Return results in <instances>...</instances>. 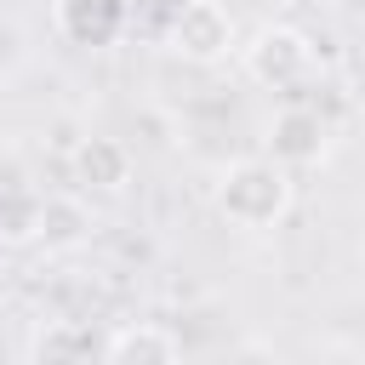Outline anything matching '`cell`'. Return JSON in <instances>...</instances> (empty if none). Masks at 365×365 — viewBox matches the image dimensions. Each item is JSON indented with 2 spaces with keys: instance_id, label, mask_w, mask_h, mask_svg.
Returning <instances> with one entry per match:
<instances>
[{
  "instance_id": "6da1fadb",
  "label": "cell",
  "mask_w": 365,
  "mask_h": 365,
  "mask_svg": "<svg viewBox=\"0 0 365 365\" xmlns=\"http://www.w3.org/2000/svg\"><path fill=\"white\" fill-rule=\"evenodd\" d=\"M217 211L234 228H274L291 211V177L279 160H234L217 177Z\"/></svg>"
},
{
  "instance_id": "7a4b0ae2",
  "label": "cell",
  "mask_w": 365,
  "mask_h": 365,
  "mask_svg": "<svg viewBox=\"0 0 365 365\" xmlns=\"http://www.w3.org/2000/svg\"><path fill=\"white\" fill-rule=\"evenodd\" d=\"M165 51L194 63V68H211L234 51V17L217 0H182L165 23Z\"/></svg>"
},
{
  "instance_id": "3957f363",
  "label": "cell",
  "mask_w": 365,
  "mask_h": 365,
  "mask_svg": "<svg viewBox=\"0 0 365 365\" xmlns=\"http://www.w3.org/2000/svg\"><path fill=\"white\" fill-rule=\"evenodd\" d=\"M308 68H314V40H308L302 29H291V23H268V29H257L251 46H245V74H251L257 86H268V91L302 86Z\"/></svg>"
},
{
  "instance_id": "277c9868",
  "label": "cell",
  "mask_w": 365,
  "mask_h": 365,
  "mask_svg": "<svg viewBox=\"0 0 365 365\" xmlns=\"http://www.w3.org/2000/svg\"><path fill=\"white\" fill-rule=\"evenodd\" d=\"M319 154H325V120L314 108H279L268 120V160L291 171V165H314Z\"/></svg>"
},
{
  "instance_id": "5b68a950",
  "label": "cell",
  "mask_w": 365,
  "mask_h": 365,
  "mask_svg": "<svg viewBox=\"0 0 365 365\" xmlns=\"http://www.w3.org/2000/svg\"><path fill=\"white\" fill-rule=\"evenodd\" d=\"M74 182L91 194H120L131 182V148L114 137H86L74 148Z\"/></svg>"
},
{
  "instance_id": "8992f818",
  "label": "cell",
  "mask_w": 365,
  "mask_h": 365,
  "mask_svg": "<svg viewBox=\"0 0 365 365\" xmlns=\"http://www.w3.org/2000/svg\"><path fill=\"white\" fill-rule=\"evenodd\" d=\"M57 29L74 46H108L125 29V0H57Z\"/></svg>"
},
{
  "instance_id": "52a82bcc",
  "label": "cell",
  "mask_w": 365,
  "mask_h": 365,
  "mask_svg": "<svg viewBox=\"0 0 365 365\" xmlns=\"http://www.w3.org/2000/svg\"><path fill=\"white\" fill-rule=\"evenodd\" d=\"M29 365H97V336L74 319H51L29 336Z\"/></svg>"
},
{
  "instance_id": "ba28073f",
  "label": "cell",
  "mask_w": 365,
  "mask_h": 365,
  "mask_svg": "<svg viewBox=\"0 0 365 365\" xmlns=\"http://www.w3.org/2000/svg\"><path fill=\"white\" fill-rule=\"evenodd\" d=\"M91 240V211L80 194H46L40 200V245L46 251H74Z\"/></svg>"
},
{
  "instance_id": "9c48e42d",
  "label": "cell",
  "mask_w": 365,
  "mask_h": 365,
  "mask_svg": "<svg viewBox=\"0 0 365 365\" xmlns=\"http://www.w3.org/2000/svg\"><path fill=\"white\" fill-rule=\"evenodd\" d=\"M103 365H177V336L165 325H148V319L125 325V331H114Z\"/></svg>"
},
{
  "instance_id": "30bf717a",
  "label": "cell",
  "mask_w": 365,
  "mask_h": 365,
  "mask_svg": "<svg viewBox=\"0 0 365 365\" xmlns=\"http://www.w3.org/2000/svg\"><path fill=\"white\" fill-rule=\"evenodd\" d=\"M0 240H6V245L40 240V194H23V188L0 194Z\"/></svg>"
}]
</instances>
